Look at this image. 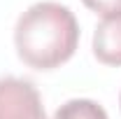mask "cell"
<instances>
[{
    "mask_svg": "<svg viewBox=\"0 0 121 119\" xmlns=\"http://www.w3.org/2000/svg\"><path fill=\"white\" fill-rule=\"evenodd\" d=\"M79 42V23L60 2H35L19 16L14 28L16 54L35 70H54L72 59Z\"/></svg>",
    "mask_w": 121,
    "mask_h": 119,
    "instance_id": "6da1fadb",
    "label": "cell"
},
{
    "mask_svg": "<svg viewBox=\"0 0 121 119\" xmlns=\"http://www.w3.org/2000/svg\"><path fill=\"white\" fill-rule=\"evenodd\" d=\"M0 119H47L42 98L28 79H0Z\"/></svg>",
    "mask_w": 121,
    "mask_h": 119,
    "instance_id": "7a4b0ae2",
    "label": "cell"
},
{
    "mask_svg": "<svg viewBox=\"0 0 121 119\" xmlns=\"http://www.w3.org/2000/svg\"><path fill=\"white\" fill-rule=\"evenodd\" d=\"M93 54L105 65H121V12L103 16L95 26Z\"/></svg>",
    "mask_w": 121,
    "mask_h": 119,
    "instance_id": "3957f363",
    "label": "cell"
},
{
    "mask_svg": "<svg viewBox=\"0 0 121 119\" xmlns=\"http://www.w3.org/2000/svg\"><path fill=\"white\" fill-rule=\"evenodd\" d=\"M54 119H109L103 105L89 98H72L56 110Z\"/></svg>",
    "mask_w": 121,
    "mask_h": 119,
    "instance_id": "277c9868",
    "label": "cell"
},
{
    "mask_svg": "<svg viewBox=\"0 0 121 119\" xmlns=\"http://www.w3.org/2000/svg\"><path fill=\"white\" fill-rule=\"evenodd\" d=\"M91 12L100 16H109V14H117L121 12V0H82Z\"/></svg>",
    "mask_w": 121,
    "mask_h": 119,
    "instance_id": "5b68a950",
    "label": "cell"
},
{
    "mask_svg": "<svg viewBox=\"0 0 121 119\" xmlns=\"http://www.w3.org/2000/svg\"><path fill=\"white\" fill-rule=\"evenodd\" d=\"M119 105H121V96H119Z\"/></svg>",
    "mask_w": 121,
    "mask_h": 119,
    "instance_id": "8992f818",
    "label": "cell"
}]
</instances>
